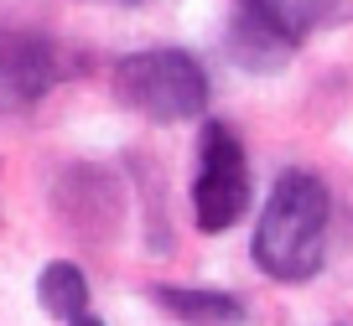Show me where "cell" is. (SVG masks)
Wrapping results in <instances>:
<instances>
[{"mask_svg": "<svg viewBox=\"0 0 353 326\" xmlns=\"http://www.w3.org/2000/svg\"><path fill=\"white\" fill-rule=\"evenodd\" d=\"M110 88L130 114L151 124H182V120H203L208 109V73L192 52L176 47H151V52H130L114 63Z\"/></svg>", "mask_w": 353, "mask_h": 326, "instance_id": "2", "label": "cell"}, {"mask_svg": "<svg viewBox=\"0 0 353 326\" xmlns=\"http://www.w3.org/2000/svg\"><path fill=\"white\" fill-rule=\"evenodd\" d=\"M327 217L332 197L322 176L312 171H281L270 186L260 223H254V264L281 285H301L327 259Z\"/></svg>", "mask_w": 353, "mask_h": 326, "instance_id": "1", "label": "cell"}, {"mask_svg": "<svg viewBox=\"0 0 353 326\" xmlns=\"http://www.w3.org/2000/svg\"><path fill=\"white\" fill-rule=\"evenodd\" d=\"M37 301H42L47 316L73 326L78 316H88V280L73 259H52L42 274H37Z\"/></svg>", "mask_w": 353, "mask_h": 326, "instance_id": "7", "label": "cell"}, {"mask_svg": "<svg viewBox=\"0 0 353 326\" xmlns=\"http://www.w3.org/2000/svg\"><path fill=\"white\" fill-rule=\"evenodd\" d=\"M332 0H234L223 47L229 63L244 73H276L296 57V47L312 36V26L332 21Z\"/></svg>", "mask_w": 353, "mask_h": 326, "instance_id": "3", "label": "cell"}, {"mask_svg": "<svg viewBox=\"0 0 353 326\" xmlns=\"http://www.w3.org/2000/svg\"><path fill=\"white\" fill-rule=\"evenodd\" d=\"M57 83V52L32 32H0V114L32 109Z\"/></svg>", "mask_w": 353, "mask_h": 326, "instance_id": "5", "label": "cell"}, {"mask_svg": "<svg viewBox=\"0 0 353 326\" xmlns=\"http://www.w3.org/2000/svg\"><path fill=\"white\" fill-rule=\"evenodd\" d=\"M250 207V161L229 124H203L198 176H192V223L203 233H229Z\"/></svg>", "mask_w": 353, "mask_h": 326, "instance_id": "4", "label": "cell"}, {"mask_svg": "<svg viewBox=\"0 0 353 326\" xmlns=\"http://www.w3.org/2000/svg\"><path fill=\"white\" fill-rule=\"evenodd\" d=\"M151 295L182 326H239L244 321V301L229 295V290H208V285H151Z\"/></svg>", "mask_w": 353, "mask_h": 326, "instance_id": "6", "label": "cell"}, {"mask_svg": "<svg viewBox=\"0 0 353 326\" xmlns=\"http://www.w3.org/2000/svg\"><path fill=\"white\" fill-rule=\"evenodd\" d=\"M73 326H104V321H99V316H78Z\"/></svg>", "mask_w": 353, "mask_h": 326, "instance_id": "8", "label": "cell"}]
</instances>
